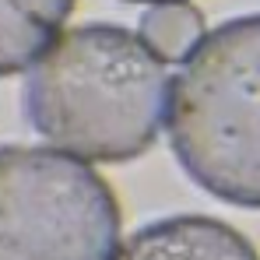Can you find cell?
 Masks as SVG:
<instances>
[{"instance_id":"1","label":"cell","mask_w":260,"mask_h":260,"mask_svg":"<svg viewBox=\"0 0 260 260\" xmlns=\"http://www.w3.org/2000/svg\"><path fill=\"white\" fill-rule=\"evenodd\" d=\"M162 60L120 25H78L60 36L25 81L36 134L88 162L144 155L166 116Z\"/></svg>"},{"instance_id":"2","label":"cell","mask_w":260,"mask_h":260,"mask_svg":"<svg viewBox=\"0 0 260 260\" xmlns=\"http://www.w3.org/2000/svg\"><path fill=\"white\" fill-rule=\"evenodd\" d=\"M169 144L211 197L260 208V14L211 28L169 99Z\"/></svg>"},{"instance_id":"3","label":"cell","mask_w":260,"mask_h":260,"mask_svg":"<svg viewBox=\"0 0 260 260\" xmlns=\"http://www.w3.org/2000/svg\"><path fill=\"white\" fill-rule=\"evenodd\" d=\"M120 201L60 148H0V260H116Z\"/></svg>"},{"instance_id":"4","label":"cell","mask_w":260,"mask_h":260,"mask_svg":"<svg viewBox=\"0 0 260 260\" xmlns=\"http://www.w3.org/2000/svg\"><path fill=\"white\" fill-rule=\"evenodd\" d=\"M116 260H260L253 243L221 218L173 215L148 221L120 246Z\"/></svg>"},{"instance_id":"5","label":"cell","mask_w":260,"mask_h":260,"mask_svg":"<svg viewBox=\"0 0 260 260\" xmlns=\"http://www.w3.org/2000/svg\"><path fill=\"white\" fill-rule=\"evenodd\" d=\"M71 11L74 0H0V78L39 63Z\"/></svg>"},{"instance_id":"6","label":"cell","mask_w":260,"mask_h":260,"mask_svg":"<svg viewBox=\"0 0 260 260\" xmlns=\"http://www.w3.org/2000/svg\"><path fill=\"white\" fill-rule=\"evenodd\" d=\"M137 36L158 60H190L204 39V14L186 0H162L141 14Z\"/></svg>"},{"instance_id":"7","label":"cell","mask_w":260,"mask_h":260,"mask_svg":"<svg viewBox=\"0 0 260 260\" xmlns=\"http://www.w3.org/2000/svg\"><path fill=\"white\" fill-rule=\"evenodd\" d=\"M134 4H162V0H134Z\"/></svg>"}]
</instances>
